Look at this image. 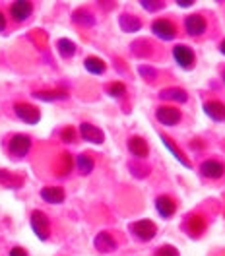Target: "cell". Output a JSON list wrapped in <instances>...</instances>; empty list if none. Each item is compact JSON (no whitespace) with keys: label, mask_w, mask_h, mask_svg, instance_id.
<instances>
[{"label":"cell","mask_w":225,"mask_h":256,"mask_svg":"<svg viewBox=\"0 0 225 256\" xmlns=\"http://www.w3.org/2000/svg\"><path fill=\"white\" fill-rule=\"evenodd\" d=\"M30 222H32V229L33 233L39 237L41 240H47L48 239V233H50V225H48V218L43 214V212H39V210H35L32 212V218H30Z\"/></svg>","instance_id":"obj_1"},{"label":"cell","mask_w":225,"mask_h":256,"mask_svg":"<svg viewBox=\"0 0 225 256\" xmlns=\"http://www.w3.org/2000/svg\"><path fill=\"white\" fill-rule=\"evenodd\" d=\"M130 231L134 233V237L140 240H152L158 235V227L154 222L150 220H140V222H134L130 225Z\"/></svg>","instance_id":"obj_2"},{"label":"cell","mask_w":225,"mask_h":256,"mask_svg":"<svg viewBox=\"0 0 225 256\" xmlns=\"http://www.w3.org/2000/svg\"><path fill=\"white\" fill-rule=\"evenodd\" d=\"M30 150H32V138L26 134H16L8 144V152L12 158H24L28 156Z\"/></svg>","instance_id":"obj_3"},{"label":"cell","mask_w":225,"mask_h":256,"mask_svg":"<svg viewBox=\"0 0 225 256\" xmlns=\"http://www.w3.org/2000/svg\"><path fill=\"white\" fill-rule=\"evenodd\" d=\"M152 32H154L156 37H160L161 41H173V39H175V35H177L175 26H173L169 20H165V18L156 20V22L152 24Z\"/></svg>","instance_id":"obj_4"},{"label":"cell","mask_w":225,"mask_h":256,"mask_svg":"<svg viewBox=\"0 0 225 256\" xmlns=\"http://www.w3.org/2000/svg\"><path fill=\"white\" fill-rule=\"evenodd\" d=\"M156 118L160 120L163 126H177L178 122H180V111H178L177 107L163 105V107H158Z\"/></svg>","instance_id":"obj_5"},{"label":"cell","mask_w":225,"mask_h":256,"mask_svg":"<svg viewBox=\"0 0 225 256\" xmlns=\"http://www.w3.org/2000/svg\"><path fill=\"white\" fill-rule=\"evenodd\" d=\"M173 58L182 70H190L194 68V52L186 45H175L173 47Z\"/></svg>","instance_id":"obj_6"},{"label":"cell","mask_w":225,"mask_h":256,"mask_svg":"<svg viewBox=\"0 0 225 256\" xmlns=\"http://www.w3.org/2000/svg\"><path fill=\"white\" fill-rule=\"evenodd\" d=\"M14 111H16L18 118H22L26 124H37L41 120V112L37 107L28 105V103H18L14 105Z\"/></svg>","instance_id":"obj_7"},{"label":"cell","mask_w":225,"mask_h":256,"mask_svg":"<svg viewBox=\"0 0 225 256\" xmlns=\"http://www.w3.org/2000/svg\"><path fill=\"white\" fill-rule=\"evenodd\" d=\"M184 30L190 37H202L206 33V20L202 14H192L184 20Z\"/></svg>","instance_id":"obj_8"},{"label":"cell","mask_w":225,"mask_h":256,"mask_svg":"<svg viewBox=\"0 0 225 256\" xmlns=\"http://www.w3.org/2000/svg\"><path fill=\"white\" fill-rule=\"evenodd\" d=\"M80 134L86 142H92V144H103V142H105L103 130H99V128L94 126V124H90V122H82Z\"/></svg>","instance_id":"obj_9"},{"label":"cell","mask_w":225,"mask_h":256,"mask_svg":"<svg viewBox=\"0 0 225 256\" xmlns=\"http://www.w3.org/2000/svg\"><path fill=\"white\" fill-rule=\"evenodd\" d=\"M33 12V6L32 2L28 0H18L10 6V16L14 18V22H26L28 18L32 16Z\"/></svg>","instance_id":"obj_10"},{"label":"cell","mask_w":225,"mask_h":256,"mask_svg":"<svg viewBox=\"0 0 225 256\" xmlns=\"http://www.w3.org/2000/svg\"><path fill=\"white\" fill-rule=\"evenodd\" d=\"M200 173L204 176H208V178H214V180H216V178H222V176H224L225 165L220 163V161L208 160L200 165Z\"/></svg>","instance_id":"obj_11"},{"label":"cell","mask_w":225,"mask_h":256,"mask_svg":"<svg viewBox=\"0 0 225 256\" xmlns=\"http://www.w3.org/2000/svg\"><path fill=\"white\" fill-rule=\"evenodd\" d=\"M156 210H158V214H160L163 220H169V218H173L177 206H175V202L169 196H160L156 200Z\"/></svg>","instance_id":"obj_12"},{"label":"cell","mask_w":225,"mask_h":256,"mask_svg":"<svg viewBox=\"0 0 225 256\" xmlns=\"http://www.w3.org/2000/svg\"><path fill=\"white\" fill-rule=\"evenodd\" d=\"M204 112L208 114L212 120L216 122H224L225 120V105L220 101H208L204 103Z\"/></svg>","instance_id":"obj_13"},{"label":"cell","mask_w":225,"mask_h":256,"mask_svg":"<svg viewBox=\"0 0 225 256\" xmlns=\"http://www.w3.org/2000/svg\"><path fill=\"white\" fill-rule=\"evenodd\" d=\"M128 150H130V154H132L134 158H140V160L148 158V152H150V148H148V144H146V140H144V138H140V136L130 138V140H128Z\"/></svg>","instance_id":"obj_14"},{"label":"cell","mask_w":225,"mask_h":256,"mask_svg":"<svg viewBox=\"0 0 225 256\" xmlns=\"http://www.w3.org/2000/svg\"><path fill=\"white\" fill-rule=\"evenodd\" d=\"M96 248L99 252H112L116 248V240L112 239L107 231H103L96 237Z\"/></svg>","instance_id":"obj_15"},{"label":"cell","mask_w":225,"mask_h":256,"mask_svg":"<svg viewBox=\"0 0 225 256\" xmlns=\"http://www.w3.org/2000/svg\"><path fill=\"white\" fill-rule=\"evenodd\" d=\"M41 198L48 204H60L64 202V190L58 186H47L41 190Z\"/></svg>","instance_id":"obj_16"},{"label":"cell","mask_w":225,"mask_h":256,"mask_svg":"<svg viewBox=\"0 0 225 256\" xmlns=\"http://www.w3.org/2000/svg\"><path fill=\"white\" fill-rule=\"evenodd\" d=\"M118 24H120L122 32H126V33L140 32V28H142V22L136 16H132V14H122L120 20H118Z\"/></svg>","instance_id":"obj_17"},{"label":"cell","mask_w":225,"mask_h":256,"mask_svg":"<svg viewBox=\"0 0 225 256\" xmlns=\"http://www.w3.org/2000/svg\"><path fill=\"white\" fill-rule=\"evenodd\" d=\"M84 66H86V70L90 72V74H96V76H99V74H103L105 72V62L101 60V58H97V56H88L86 58V62H84Z\"/></svg>","instance_id":"obj_18"},{"label":"cell","mask_w":225,"mask_h":256,"mask_svg":"<svg viewBox=\"0 0 225 256\" xmlns=\"http://www.w3.org/2000/svg\"><path fill=\"white\" fill-rule=\"evenodd\" d=\"M56 47H58V52H60L62 58H72L76 54V43L70 41V39H58Z\"/></svg>","instance_id":"obj_19"},{"label":"cell","mask_w":225,"mask_h":256,"mask_svg":"<svg viewBox=\"0 0 225 256\" xmlns=\"http://www.w3.org/2000/svg\"><path fill=\"white\" fill-rule=\"evenodd\" d=\"M163 99H167V101H178V103H184L188 96H186V92L184 90H177V88H171V90H163L160 94Z\"/></svg>","instance_id":"obj_20"},{"label":"cell","mask_w":225,"mask_h":256,"mask_svg":"<svg viewBox=\"0 0 225 256\" xmlns=\"http://www.w3.org/2000/svg\"><path fill=\"white\" fill-rule=\"evenodd\" d=\"M76 167H78V171H80L82 175H90L94 171V160L90 156L82 154V156L76 158Z\"/></svg>","instance_id":"obj_21"},{"label":"cell","mask_w":225,"mask_h":256,"mask_svg":"<svg viewBox=\"0 0 225 256\" xmlns=\"http://www.w3.org/2000/svg\"><path fill=\"white\" fill-rule=\"evenodd\" d=\"M161 140H163V144H165L167 148H169V152L173 154V158H175V160H177L178 163H182L184 167H190V161H188L186 158H184V156H182V152H180L178 148H175V146L171 144V140H169L167 136H161Z\"/></svg>","instance_id":"obj_22"},{"label":"cell","mask_w":225,"mask_h":256,"mask_svg":"<svg viewBox=\"0 0 225 256\" xmlns=\"http://www.w3.org/2000/svg\"><path fill=\"white\" fill-rule=\"evenodd\" d=\"M74 22L82 24V26H94L96 24V18L92 16L90 12H86V10H76L74 12Z\"/></svg>","instance_id":"obj_23"},{"label":"cell","mask_w":225,"mask_h":256,"mask_svg":"<svg viewBox=\"0 0 225 256\" xmlns=\"http://www.w3.org/2000/svg\"><path fill=\"white\" fill-rule=\"evenodd\" d=\"M33 96L41 101H54V99H66L64 92H35Z\"/></svg>","instance_id":"obj_24"},{"label":"cell","mask_w":225,"mask_h":256,"mask_svg":"<svg viewBox=\"0 0 225 256\" xmlns=\"http://www.w3.org/2000/svg\"><path fill=\"white\" fill-rule=\"evenodd\" d=\"M0 182L2 184H6V186H10V188H16V184L20 182L16 176H12L8 171H4V169H0Z\"/></svg>","instance_id":"obj_25"},{"label":"cell","mask_w":225,"mask_h":256,"mask_svg":"<svg viewBox=\"0 0 225 256\" xmlns=\"http://www.w3.org/2000/svg\"><path fill=\"white\" fill-rule=\"evenodd\" d=\"M107 92H109V96L111 97H122L124 94H126V88L122 86V84H111L109 88H107Z\"/></svg>","instance_id":"obj_26"},{"label":"cell","mask_w":225,"mask_h":256,"mask_svg":"<svg viewBox=\"0 0 225 256\" xmlns=\"http://www.w3.org/2000/svg\"><path fill=\"white\" fill-rule=\"evenodd\" d=\"M156 256H178V250L175 246H171V244H165V246H161L160 250L156 252Z\"/></svg>","instance_id":"obj_27"},{"label":"cell","mask_w":225,"mask_h":256,"mask_svg":"<svg viewBox=\"0 0 225 256\" xmlns=\"http://www.w3.org/2000/svg\"><path fill=\"white\" fill-rule=\"evenodd\" d=\"M140 4H142V6H144L146 10H150V12H156V10H161V8H163V6H165V4H163V2H148V0H142V2H140Z\"/></svg>","instance_id":"obj_28"},{"label":"cell","mask_w":225,"mask_h":256,"mask_svg":"<svg viewBox=\"0 0 225 256\" xmlns=\"http://www.w3.org/2000/svg\"><path fill=\"white\" fill-rule=\"evenodd\" d=\"M62 138H64V142H74L72 138H74V130L72 128H66L64 132H62Z\"/></svg>","instance_id":"obj_29"},{"label":"cell","mask_w":225,"mask_h":256,"mask_svg":"<svg viewBox=\"0 0 225 256\" xmlns=\"http://www.w3.org/2000/svg\"><path fill=\"white\" fill-rule=\"evenodd\" d=\"M10 256H28V252H26L24 248H20V246H14V248L10 250Z\"/></svg>","instance_id":"obj_30"},{"label":"cell","mask_w":225,"mask_h":256,"mask_svg":"<svg viewBox=\"0 0 225 256\" xmlns=\"http://www.w3.org/2000/svg\"><path fill=\"white\" fill-rule=\"evenodd\" d=\"M4 28H6V18L0 12V32H4Z\"/></svg>","instance_id":"obj_31"},{"label":"cell","mask_w":225,"mask_h":256,"mask_svg":"<svg viewBox=\"0 0 225 256\" xmlns=\"http://www.w3.org/2000/svg\"><path fill=\"white\" fill-rule=\"evenodd\" d=\"M178 6H182V8H188V6H194V0H192V2H178Z\"/></svg>","instance_id":"obj_32"},{"label":"cell","mask_w":225,"mask_h":256,"mask_svg":"<svg viewBox=\"0 0 225 256\" xmlns=\"http://www.w3.org/2000/svg\"><path fill=\"white\" fill-rule=\"evenodd\" d=\"M220 52L225 54V41H222V45H220Z\"/></svg>","instance_id":"obj_33"},{"label":"cell","mask_w":225,"mask_h":256,"mask_svg":"<svg viewBox=\"0 0 225 256\" xmlns=\"http://www.w3.org/2000/svg\"><path fill=\"white\" fill-rule=\"evenodd\" d=\"M224 80H225V70H224Z\"/></svg>","instance_id":"obj_34"}]
</instances>
